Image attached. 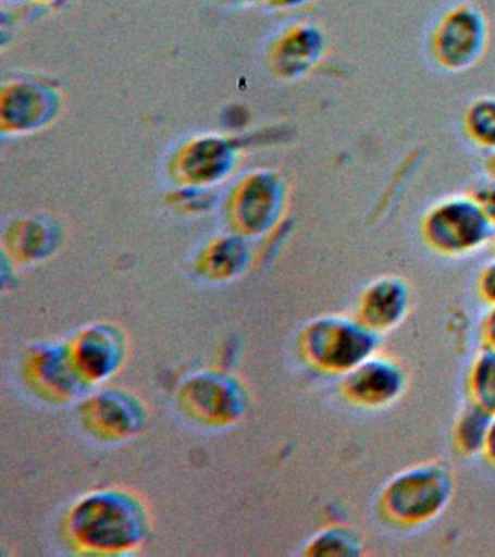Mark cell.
Listing matches in <instances>:
<instances>
[{"instance_id": "1", "label": "cell", "mask_w": 495, "mask_h": 557, "mask_svg": "<svg viewBox=\"0 0 495 557\" xmlns=\"http://www.w3.org/2000/svg\"><path fill=\"white\" fill-rule=\"evenodd\" d=\"M63 534L82 555H129L149 542L153 513L145 496L133 487H98L67 509Z\"/></svg>"}, {"instance_id": "2", "label": "cell", "mask_w": 495, "mask_h": 557, "mask_svg": "<svg viewBox=\"0 0 495 557\" xmlns=\"http://www.w3.org/2000/svg\"><path fill=\"white\" fill-rule=\"evenodd\" d=\"M381 334L358 317L327 313L308 322L299 335V351L320 372L346 374L380 350Z\"/></svg>"}, {"instance_id": "3", "label": "cell", "mask_w": 495, "mask_h": 557, "mask_svg": "<svg viewBox=\"0 0 495 557\" xmlns=\"http://www.w3.org/2000/svg\"><path fill=\"white\" fill-rule=\"evenodd\" d=\"M454 486V478L445 465L428 461L410 466L386 482L381 492V511L394 524H424L445 511Z\"/></svg>"}, {"instance_id": "4", "label": "cell", "mask_w": 495, "mask_h": 557, "mask_svg": "<svg viewBox=\"0 0 495 557\" xmlns=\"http://www.w3.org/2000/svg\"><path fill=\"white\" fill-rule=\"evenodd\" d=\"M424 243L437 255L458 259L493 243L495 226L469 194L446 196L421 218Z\"/></svg>"}, {"instance_id": "5", "label": "cell", "mask_w": 495, "mask_h": 557, "mask_svg": "<svg viewBox=\"0 0 495 557\" xmlns=\"http://www.w3.org/2000/svg\"><path fill=\"white\" fill-rule=\"evenodd\" d=\"M177 405L190 420L214 429L237 424L250 405L246 383L224 370H201L182 383Z\"/></svg>"}, {"instance_id": "6", "label": "cell", "mask_w": 495, "mask_h": 557, "mask_svg": "<svg viewBox=\"0 0 495 557\" xmlns=\"http://www.w3.org/2000/svg\"><path fill=\"white\" fill-rule=\"evenodd\" d=\"M490 29L484 12L463 2L450 8L438 21L432 37V55L447 73L475 67L488 47Z\"/></svg>"}, {"instance_id": "7", "label": "cell", "mask_w": 495, "mask_h": 557, "mask_svg": "<svg viewBox=\"0 0 495 557\" xmlns=\"http://www.w3.org/2000/svg\"><path fill=\"white\" fill-rule=\"evenodd\" d=\"M149 407L132 391L107 387L81 404L79 420L86 433L106 443L137 437L149 422Z\"/></svg>"}, {"instance_id": "8", "label": "cell", "mask_w": 495, "mask_h": 557, "mask_svg": "<svg viewBox=\"0 0 495 557\" xmlns=\"http://www.w3.org/2000/svg\"><path fill=\"white\" fill-rule=\"evenodd\" d=\"M23 377L38 398L66 404L84 394L88 385L77 372L69 343L40 342L25 351Z\"/></svg>"}, {"instance_id": "9", "label": "cell", "mask_w": 495, "mask_h": 557, "mask_svg": "<svg viewBox=\"0 0 495 557\" xmlns=\"http://www.w3.org/2000/svg\"><path fill=\"white\" fill-rule=\"evenodd\" d=\"M67 343L77 372L88 386L111 381L129 357V335L116 322H94L77 331Z\"/></svg>"}, {"instance_id": "10", "label": "cell", "mask_w": 495, "mask_h": 557, "mask_svg": "<svg viewBox=\"0 0 495 557\" xmlns=\"http://www.w3.org/2000/svg\"><path fill=\"white\" fill-rule=\"evenodd\" d=\"M407 373L393 357L375 355L343 374L342 392L358 407L378 409L389 407L401 398L407 387Z\"/></svg>"}, {"instance_id": "11", "label": "cell", "mask_w": 495, "mask_h": 557, "mask_svg": "<svg viewBox=\"0 0 495 557\" xmlns=\"http://www.w3.org/2000/svg\"><path fill=\"white\" fill-rule=\"evenodd\" d=\"M410 308L411 289L406 278L385 274L364 287L355 315L382 335L398 329L406 321Z\"/></svg>"}, {"instance_id": "12", "label": "cell", "mask_w": 495, "mask_h": 557, "mask_svg": "<svg viewBox=\"0 0 495 557\" xmlns=\"http://www.w3.org/2000/svg\"><path fill=\"white\" fill-rule=\"evenodd\" d=\"M249 251L237 238H220L206 248L198 261V270L210 281H228L245 269Z\"/></svg>"}, {"instance_id": "13", "label": "cell", "mask_w": 495, "mask_h": 557, "mask_svg": "<svg viewBox=\"0 0 495 557\" xmlns=\"http://www.w3.org/2000/svg\"><path fill=\"white\" fill-rule=\"evenodd\" d=\"M494 413L486 411L475 403L468 405L459 413L455 425V443L463 455H484Z\"/></svg>"}, {"instance_id": "14", "label": "cell", "mask_w": 495, "mask_h": 557, "mask_svg": "<svg viewBox=\"0 0 495 557\" xmlns=\"http://www.w3.org/2000/svg\"><path fill=\"white\" fill-rule=\"evenodd\" d=\"M463 133L477 147L495 150V96L484 95L473 99L465 109Z\"/></svg>"}, {"instance_id": "15", "label": "cell", "mask_w": 495, "mask_h": 557, "mask_svg": "<svg viewBox=\"0 0 495 557\" xmlns=\"http://www.w3.org/2000/svg\"><path fill=\"white\" fill-rule=\"evenodd\" d=\"M363 553L362 537L345 525H330L319 531L304 550L306 556H362Z\"/></svg>"}, {"instance_id": "16", "label": "cell", "mask_w": 495, "mask_h": 557, "mask_svg": "<svg viewBox=\"0 0 495 557\" xmlns=\"http://www.w3.org/2000/svg\"><path fill=\"white\" fill-rule=\"evenodd\" d=\"M469 396L495 416V348L484 346L471 366L468 377Z\"/></svg>"}, {"instance_id": "17", "label": "cell", "mask_w": 495, "mask_h": 557, "mask_svg": "<svg viewBox=\"0 0 495 557\" xmlns=\"http://www.w3.org/2000/svg\"><path fill=\"white\" fill-rule=\"evenodd\" d=\"M45 233L46 230L37 225L24 228V231H15L11 237V255L21 261L36 260L38 257H42L49 250Z\"/></svg>"}, {"instance_id": "18", "label": "cell", "mask_w": 495, "mask_h": 557, "mask_svg": "<svg viewBox=\"0 0 495 557\" xmlns=\"http://www.w3.org/2000/svg\"><path fill=\"white\" fill-rule=\"evenodd\" d=\"M468 194L477 200V203L480 205L482 211L485 212V215L495 226V178L486 173L481 174L472 183Z\"/></svg>"}, {"instance_id": "19", "label": "cell", "mask_w": 495, "mask_h": 557, "mask_svg": "<svg viewBox=\"0 0 495 557\" xmlns=\"http://www.w3.org/2000/svg\"><path fill=\"white\" fill-rule=\"evenodd\" d=\"M478 292L486 304L494 307L495 305V256L494 259L486 261L478 274L477 282Z\"/></svg>"}, {"instance_id": "20", "label": "cell", "mask_w": 495, "mask_h": 557, "mask_svg": "<svg viewBox=\"0 0 495 557\" xmlns=\"http://www.w3.org/2000/svg\"><path fill=\"white\" fill-rule=\"evenodd\" d=\"M482 338H484L485 346L495 348V305L491 307L482 322Z\"/></svg>"}, {"instance_id": "21", "label": "cell", "mask_w": 495, "mask_h": 557, "mask_svg": "<svg viewBox=\"0 0 495 557\" xmlns=\"http://www.w3.org/2000/svg\"><path fill=\"white\" fill-rule=\"evenodd\" d=\"M484 456L491 461V463L495 465V416L493 418V422H491L488 438H486L484 448Z\"/></svg>"}, {"instance_id": "22", "label": "cell", "mask_w": 495, "mask_h": 557, "mask_svg": "<svg viewBox=\"0 0 495 557\" xmlns=\"http://www.w3.org/2000/svg\"><path fill=\"white\" fill-rule=\"evenodd\" d=\"M273 7L281 9L302 8L306 4L314 2V0H268Z\"/></svg>"}, {"instance_id": "23", "label": "cell", "mask_w": 495, "mask_h": 557, "mask_svg": "<svg viewBox=\"0 0 495 557\" xmlns=\"http://www.w3.org/2000/svg\"><path fill=\"white\" fill-rule=\"evenodd\" d=\"M485 173L495 178V150L490 151L485 160Z\"/></svg>"}, {"instance_id": "24", "label": "cell", "mask_w": 495, "mask_h": 557, "mask_svg": "<svg viewBox=\"0 0 495 557\" xmlns=\"http://www.w3.org/2000/svg\"><path fill=\"white\" fill-rule=\"evenodd\" d=\"M36 2H42V3H58L60 0H36Z\"/></svg>"}, {"instance_id": "25", "label": "cell", "mask_w": 495, "mask_h": 557, "mask_svg": "<svg viewBox=\"0 0 495 557\" xmlns=\"http://www.w3.org/2000/svg\"><path fill=\"white\" fill-rule=\"evenodd\" d=\"M234 2L251 3V2H258V0H234Z\"/></svg>"}, {"instance_id": "26", "label": "cell", "mask_w": 495, "mask_h": 557, "mask_svg": "<svg viewBox=\"0 0 495 557\" xmlns=\"http://www.w3.org/2000/svg\"><path fill=\"white\" fill-rule=\"evenodd\" d=\"M491 246H493L494 252H495V235H494V238H493V243H491Z\"/></svg>"}]
</instances>
